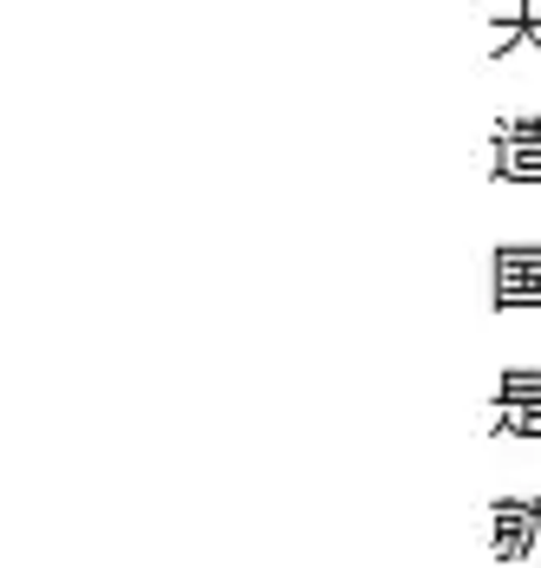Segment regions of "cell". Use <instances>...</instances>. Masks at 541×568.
<instances>
[{"label": "cell", "instance_id": "obj_2", "mask_svg": "<svg viewBox=\"0 0 541 568\" xmlns=\"http://www.w3.org/2000/svg\"><path fill=\"white\" fill-rule=\"evenodd\" d=\"M489 275H496V307H541V242H502Z\"/></svg>", "mask_w": 541, "mask_h": 568}, {"label": "cell", "instance_id": "obj_1", "mask_svg": "<svg viewBox=\"0 0 541 568\" xmlns=\"http://www.w3.org/2000/svg\"><path fill=\"white\" fill-rule=\"evenodd\" d=\"M489 542H496V556L502 562H516V556H541V497H496L489 504Z\"/></svg>", "mask_w": 541, "mask_h": 568}, {"label": "cell", "instance_id": "obj_3", "mask_svg": "<svg viewBox=\"0 0 541 568\" xmlns=\"http://www.w3.org/2000/svg\"><path fill=\"white\" fill-rule=\"evenodd\" d=\"M489 176H502V183H541V151L535 144H489Z\"/></svg>", "mask_w": 541, "mask_h": 568}, {"label": "cell", "instance_id": "obj_6", "mask_svg": "<svg viewBox=\"0 0 541 568\" xmlns=\"http://www.w3.org/2000/svg\"><path fill=\"white\" fill-rule=\"evenodd\" d=\"M489 144H535L541 151V118H496V138Z\"/></svg>", "mask_w": 541, "mask_h": 568}, {"label": "cell", "instance_id": "obj_4", "mask_svg": "<svg viewBox=\"0 0 541 568\" xmlns=\"http://www.w3.org/2000/svg\"><path fill=\"white\" fill-rule=\"evenodd\" d=\"M496 405H541V366H509L496 379Z\"/></svg>", "mask_w": 541, "mask_h": 568}, {"label": "cell", "instance_id": "obj_5", "mask_svg": "<svg viewBox=\"0 0 541 568\" xmlns=\"http://www.w3.org/2000/svg\"><path fill=\"white\" fill-rule=\"evenodd\" d=\"M489 425L516 438H541V405H489Z\"/></svg>", "mask_w": 541, "mask_h": 568}]
</instances>
